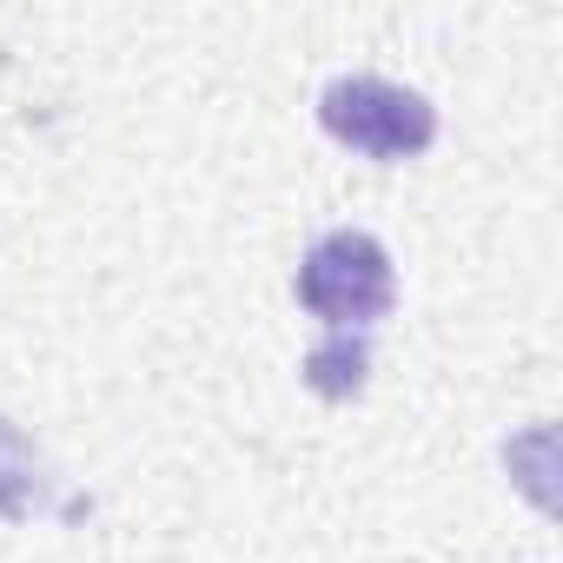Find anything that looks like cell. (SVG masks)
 <instances>
[{
	"label": "cell",
	"instance_id": "obj_2",
	"mask_svg": "<svg viewBox=\"0 0 563 563\" xmlns=\"http://www.w3.org/2000/svg\"><path fill=\"white\" fill-rule=\"evenodd\" d=\"M319 126L365 159H411L438 140V107L398 80L345 74L319 93Z\"/></svg>",
	"mask_w": 563,
	"mask_h": 563
},
{
	"label": "cell",
	"instance_id": "obj_3",
	"mask_svg": "<svg viewBox=\"0 0 563 563\" xmlns=\"http://www.w3.org/2000/svg\"><path fill=\"white\" fill-rule=\"evenodd\" d=\"M306 378H312L325 398H345V391H358V385H365V345H352V339L339 332L332 345H319V352L306 358Z\"/></svg>",
	"mask_w": 563,
	"mask_h": 563
},
{
	"label": "cell",
	"instance_id": "obj_1",
	"mask_svg": "<svg viewBox=\"0 0 563 563\" xmlns=\"http://www.w3.org/2000/svg\"><path fill=\"white\" fill-rule=\"evenodd\" d=\"M398 299V278H391V252L358 232V225H339L325 232L306 265H299V306L312 319H325L332 332H365L391 312Z\"/></svg>",
	"mask_w": 563,
	"mask_h": 563
}]
</instances>
